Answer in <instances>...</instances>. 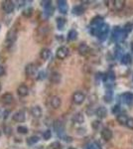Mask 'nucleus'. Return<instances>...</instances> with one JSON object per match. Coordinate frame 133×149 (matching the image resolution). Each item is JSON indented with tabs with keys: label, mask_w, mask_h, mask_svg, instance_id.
<instances>
[{
	"label": "nucleus",
	"mask_w": 133,
	"mask_h": 149,
	"mask_svg": "<svg viewBox=\"0 0 133 149\" xmlns=\"http://www.w3.org/2000/svg\"><path fill=\"white\" fill-rule=\"evenodd\" d=\"M108 32H109V26L108 24L103 23L100 27H91V33L93 36H96L100 41H104L108 36Z\"/></svg>",
	"instance_id": "1"
},
{
	"label": "nucleus",
	"mask_w": 133,
	"mask_h": 149,
	"mask_svg": "<svg viewBox=\"0 0 133 149\" xmlns=\"http://www.w3.org/2000/svg\"><path fill=\"white\" fill-rule=\"evenodd\" d=\"M127 34L124 32V30L121 29L119 26L117 27H114L112 30V33H111V39L114 42H120V41H123L126 38Z\"/></svg>",
	"instance_id": "2"
},
{
	"label": "nucleus",
	"mask_w": 133,
	"mask_h": 149,
	"mask_svg": "<svg viewBox=\"0 0 133 149\" xmlns=\"http://www.w3.org/2000/svg\"><path fill=\"white\" fill-rule=\"evenodd\" d=\"M17 39V32L14 29H11V30L8 31L6 35V40H5V47L6 48H11L14 45L15 41Z\"/></svg>",
	"instance_id": "3"
},
{
	"label": "nucleus",
	"mask_w": 133,
	"mask_h": 149,
	"mask_svg": "<svg viewBox=\"0 0 133 149\" xmlns=\"http://www.w3.org/2000/svg\"><path fill=\"white\" fill-rule=\"evenodd\" d=\"M1 7L5 13L10 14L14 11V9H15V4H14V2L11 1V0H4V1L1 2Z\"/></svg>",
	"instance_id": "4"
},
{
	"label": "nucleus",
	"mask_w": 133,
	"mask_h": 149,
	"mask_svg": "<svg viewBox=\"0 0 133 149\" xmlns=\"http://www.w3.org/2000/svg\"><path fill=\"white\" fill-rule=\"evenodd\" d=\"M69 54H70L69 48L66 46H62V47L58 48L57 52H56V57L59 60H64L69 56Z\"/></svg>",
	"instance_id": "5"
},
{
	"label": "nucleus",
	"mask_w": 133,
	"mask_h": 149,
	"mask_svg": "<svg viewBox=\"0 0 133 149\" xmlns=\"http://www.w3.org/2000/svg\"><path fill=\"white\" fill-rule=\"evenodd\" d=\"M54 129L57 132V134L60 137H63L65 133V124L61 120H55L54 121Z\"/></svg>",
	"instance_id": "6"
},
{
	"label": "nucleus",
	"mask_w": 133,
	"mask_h": 149,
	"mask_svg": "<svg viewBox=\"0 0 133 149\" xmlns=\"http://www.w3.org/2000/svg\"><path fill=\"white\" fill-rule=\"evenodd\" d=\"M86 100V95L83 92H76L72 95V102L76 104H81Z\"/></svg>",
	"instance_id": "7"
},
{
	"label": "nucleus",
	"mask_w": 133,
	"mask_h": 149,
	"mask_svg": "<svg viewBox=\"0 0 133 149\" xmlns=\"http://www.w3.org/2000/svg\"><path fill=\"white\" fill-rule=\"evenodd\" d=\"M25 72L28 77H35L38 74V68L35 64H29L26 66Z\"/></svg>",
	"instance_id": "8"
},
{
	"label": "nucleus",
	"mask_w": 133,
	"mask_h": 149,
	"mask_svg": "<svg viewBox=\"0 0 133 149\" xmlns=\"http://www.w3.org/2000/svg\"><path fill=\"white\" fill-rule=\"evenodd\" d=\"M103 81L105 83V85L107 86H113L115 81V76L114 73L112 71H109L108 73H106L104 76H103Z\"/></svg>",
	"instance_id": "9"
},
{
	"label": "nucleus",
	"mask_w": 133,
	"mask_h": 149,
	"mask_svg": "<svg viewBox=\"0 0 133 149\" xmlns=\"http://www.w3.org/2000/svg\"><path fill=\"white\" fill-rule=\"evenodd\" d=\"M30 113L34 118H40L43 114V111H42V109H41L39 105H34V107H31Z\"/></svg>",
	"instance_id": "10"
},
{
	"label": "nucleus",
	"mask_w": 133,
	"mask_h": 149,
	"mask_svg": "<svg viewBox=\"0 0 133 149\" xmlns=\"http://www.w3.org/2000/svg\"><path fill=\"white\" fill-rule=\"evenodd\" d=\"M121 100L123 103L130 105L133 102V93L130 92H126L121 95Z\"/></svg>",
	"instance_id": "11"
},
{
	"label": "nucleus",
	"mask_w": 133,
	"mask_h": 149,
	"mask_svg": "<svg viewBox=\"0 0 133 149\" xmlns=\"http://www.w3.org/2000/svg\"><path fill=\"white\" fill-rule=\"evenodd\" d=\"M12 119L16 122H24L26 120L25 112L22 111V110H19V111L15 112V113L12 115Z\"/></svg>",
	"instance_id": "12"
},
{
	"label": "nucleus",
	"mask_w": 133,
	"mask_h": 149,
	"mask_svg": "<svg viewBox=\"0 0 133 149\" xmlns=\"http://www.w3.org/2000/svg\"><path fill=\"white\" fill-rule=\"evenodd\" d=\"M50 104L54 109H57L62 105V100L57 95H54L50 98Z\"/></svg>",
	"instance_id": "13"
},
{
	"label": "nucleus",
	"mask_w": 133,
	"mask_h": 149,
	"mask_svg": "<svg viewBox=\"0 0 133 149\" xmlns=\"http://www.w3.org/2000/svg\"><path fill=\"white\" fill-rule=\"evenodd\" d=\"M58 4V8H59V11L61 12L62 14H66L68 10H69V5H68V2L65 1V0H59L57 2Z\"/></svg>",
	"instance_id": "14"
},
{
	"label": "nucleus",
	"mask_w": 133,
	"mask_h": 149,
	"mask_svg": "<svg viewBox=\"0 0 133 149\" xmlns=\"http://www.w3.org/2000/svg\"><path fill=\"white\" fill-rule=\"evenodd\" d=\"M17 93H18L19 97H27L29 95V88L27 86L25 85H21L18 86V88H17Z\"/></svg>",
	"instance_id": "15"
},
{
	"label": "nucleus",
	"mask_w": 133,
	"mask_h": 149,
	"mask_svg": "<svg viewBox=\"0 0 133 149\" xmlns=\"http://www.w3.org/2000/svg\"><path fill=\"white\" fill-rule=\"evenodd\" d=\"M101 137L104 140H110L112 138V131H111V129H109L108 127L102 128V130H101Z\"/></svg>",
	"instance_id": "16"
},
{
	"label": "nucleus",
	"mask_w": 133,
	"mask_h": 149,
	"mask_svg": "<svg viewBox=\"0 0 133 149\" xmlns=\"http://www.w3.org/2000/svg\"><path fill=\"white\" fill-rule=\"evenodd\" d=\"M1 100H2V102L5 103V104H10L11 102H13L14 97L11 93H6L1 97Z\"/></svg>",
	"instance_id": "17"
},
{
	"label": "nucleus",
	"mask_w": 133,
	"mask_h": 149,
	"mask_svg": "<svg viewBox=\"0 0 133 149\" xmlns=\"http://www.w3.org/2000/svg\"><path fill=\"white\" fill-rule=\"evenodd\" d=\"M52 56V53H51V50L48 49V48H44V49L41 50L40 52V58L44 61H47V60L50 59V57Z\"/></svg>",
	"instance_id": "18"
},
{
	"label": "nucleus",
	"mask_w": 133,
	"mask_h": 149,
	"mask_svg": "<svg viewBox=\"0 0 133 149\" xmlns=\"http://www.w3.org/2000/svg\"><path fill=\"white\" fill-rule=\"evenodd\" d=\"M72 121L77 124H81L84 122V116L81 112H77V113L74 114L72 116Z\"/></svg>",
	"instance_id": "19"
},
{
	"label": "nucleus",
	"mask_w": 133,
	"mask_h": 149,
	"mask_svg": "<svg viewBox=\"0 0 133 149\" xmlns=\"http://www.w3.org/2000/svg\"><path fill=\"white\" fill-rule=\"evenodd\" d=\"M95 114L98 118H104V117L107 115V109H105L104 107H97V109L95 110Z\"/></svg>",
	"instance_id": "20"
},
{
	"label": "nucleus",
	"mask_w": 133,
	"mask_h": 149,
	"mask_svg": "<svg viewBox=\"0 0 133 149\" xmlns=\"http://www.w3.org/2000/svg\"><path fill=\"white\" fill-rule=\"evenodd\" d=\"M103 23H104L103 22V17H101V16H95L91 22L93 27H100Z\"/></svg>",
	"instance_id": "21"
},
{
	"label": "nucleus",
	"mask_w": 133,
	"mask_h": 149,
	"mask_svg": "<svg viewBox=\"0 0 133 149\" xmlns=\"http://www.w3.org/2000/svg\"><path fill=\"white\" fill-rule=\"evenodd\" d=\"M78 51H79V53L81 55L86 56V55L89 52V47L86 44V43H81V44L79 45V48H78Z\"/></svg>",
	"instance_id": "22"
},
{
	"label": "nucleus",
	"mask_w": 133,
	"mask_h": 149,
	"mask_svg": "<svg viewBox=\"0 0 133 149\" xmlns=\"http://www.w3.org/2000/svg\"><path fill=\"white\" fill-rule=\"evenodd\" d=\"M61 74L58 73V72H54V73H52L50 77V81H52L53 84H59L60 81H61Z\"/></svg>",
	"instance_id": "23"
},
{
	"label": "nucleus",
	"mask_w": 133,
	"mask_h": 149,
	"mask_svg": "<svg viewBox=\"0 0 133 149\" xmlns=\"http://www.w3.org/2000/svg\"><path fill=\"white\" fill-rule=\"evenodd\" d=\"M84 11H86V8H84L83 5H77L72 8V14L77 16H79V15H81V14H84Z\"/></svg>",
	"instance_id": "24"
},
{
	"label": "nucleus",
	"mask_w": 133,
	"mask_h": 149,
	"mask_svg": "<svg viewBox=\"0 0 133 149\" xmlns=\"http://www.w3.org/2000/svg\"><path fill=\"white\" fill-rule=\"evenodd\" d=\"M56 22H57L58 29H59V30H63V29L65 28V25H66L67 21H66V19L63 17H58L56 19Z\"/></svg>",
	"instance_id": "25"
},
{
	"label": "nucleus",
	"mask_w": 133,
	"mask_h": 149,
	"mask_svg": "<svg viewBox=\"0 0 133 149\" xmlns=\"http://www.w3.org/2000/svg\"><path fill=\"white\" fill-rule=\"evenodd\" d=\"M128 118H129V117H128L127 114H125V113H119V114H117V117H116L117 121L119 122L120 124H126Z\"/></svg>",
	"instance_id": "26"
},
{
	"label": "nucleus",
	"mask_w": 133,
	"mask_h": 149,
	"mask_svg": "<svg viewBox=\"0 0 133 149\" xmlns=\"http://www.w3.org/2000/svg\"><path fill=\"white\" fill-rule=\"evenodd\" d=\"M78 31L75 30V29H72V30L69 31V33H68V39L70 41H75L77 40V38H78Z\"/></svg>",
	"instance_id": "27"
},
{
	"label": "nucleus",
	"mask_w": 133,
	"mask_h": 149,
	"mask_svg": "<svg viewBox=\"0 0 133 149\" xmlns=\"http://www.w3.org/2000/svg\"><path fill=\"white\" fill-rule=\"evenodd\" d=\"M132 63L131 56L129 54H125L124 56L121 58V64L122 65H130Z\"/></svg>",
	"instance_id": "28"
},
{
	"label": "nucleus",
	"mask_w": 133,
	"mask_h": 149,
	"mask_svg": "<svg viewBox=\"0 0 133 149\" xmlns=\"http://www.w3.org/2000/svg\"><path fill=\"white\" fill-rule=\"evenodd\" d=\"M124 5L125 1H123V0H116V1H114V8L118 11L122 10L124 8Z\"/></svg>",
	"instance_id": "29"
},
{
	"label": "nucleus",
	"mask_w": 133,
	"mask_h": 149,
	"mask_svg": "<svg viewBox=\"0 0 133 149\" xmlns=\"http://www.w3.org/2000/svg\"><path fill=\"white\" fill-rule=\"evenodd\" d=\"M44 9H45V13L47 14L48 16H52L53 14H54L55 9H54V6L52 5V3H50L49 5L45 6Z\"/></svg>",
	"instance_id": "30"
},
{
	"label": "nucleus",
	"mask_w": 133,
	"mask_h": 149,
	"mask_svg": "<svg viewBox=\"0 0 133 149\" xmlns=\"http://www.w3.org/2000/svg\"><path fill=\"white\" fill-rule=\"evenodd\" d=\"M33 12H34V9L32 8V7H28L27 9H24L23 10L22 15L26 18H30L31 16L33 15Z\"/></svg>",
	"instance_id": "31"
},
{
	"label": "nucleus",
	"mask_w": 133,
	"mask_h": 149,
	"mask_svg": "<svg viewBox=\"0 0 133 149\" xmlns=\"http://www.w3.org/2000/svg\"><path fill=\"white\" fill-rule=\"evenodd\" d=\"M39 141V137L38 136H35V135H33V136H30L29 138H27V144H29V145H34V144H36Z\"/></svg>",
	"instance_id": "32"
},
{
	"label": "nucleus",
	"mask_w": 133,
	"mask_h": 149,
	"mask_svg": "<svg viewBox=\"0 0 133 149\" xmlns=\"http://www.w3.org/2000/svg\"><path fill=\"white\" fill-rule=\"evenodd\" d=\"M124 53H123V50L121 49L120 47H116L115 48V57L117 58V59H119V60H121V58L124 56Z\"/></svg>",
	"instance_id": "33"
},
{
	"label": "nucleus",
	"mask_w": 133,
	"mask_h": 149,
	"mask_svg": "<svg viewBox=\"0 0 133 149\" xmlns=\"http://www.w3.org/2000/svg\"><path fill=\"white\" fill-rule=\"evenodd\" d=\"M86 149H101L100 145L95 141H93V142L88 143V146H86Z\"/></svg>",
	"instance_id": "34"
},
{
	"label": "nucleus",
	"mask_w": 133,
	"mask_h": 149,
	"mask_svg": "<svg viewBox=\"0 0 133 149\" xmlns=\"http://www.w3.org/2000/svg\"><path fill=\"white\" fill-rule=\"evenodd\" d=\"M17 131H18L19 133H21V134H27L29 132L27 127L23 126V125H19L18 127H17Z\"/></svg>",
	"instance_id": "35"
},
{
	"label": "nucleus",
	"mask_w": 133,
	"mask_h": 149,
	"mask_svg": "<svg viewBox=\"0 0 133 149\" xmlns=\"http://www.w3.org/2000/svg\"><path fill=\"white\" fill-rule=\"evenodd\" d=\"M132 29H133V25H132V23H126L125 24V26H124V32L126 33V34H129L130 32L132 31Z\"/></svg>",
	"instance_id": "36"
},
{
	"label": "nucleus",
	"mask_w": 133,
	"mask_h": 149,
	"mask_svg": "<svg viewBox=\"0 0 133 149\" xmlns=\"http://www.w3.org/2000/svg\"><path fill=\"white\" fill-rule=\"evenodd\" d=\"M52 137V131L50 130V129H47L46 131H44V133H43V138L45 139V140H49Z\"/></svg>",
	"instance_id": "37"
},
{
	"label": "nucleus",
	"mask_w": 133,
	"mask_h": 149,
	"mask_svg": "<svg viewBox=\"0 0 133 149\" xmlns=\"http://www.w3.org/2000/svg\"><path fill=\"white\" fill-rule=\"evenodd\" d=\"M50 147H51V149H61L62 145H61V143H60L59 141H55V142L51 143Z\"/></svg>",
	"instance_id": "38"
},
{
	"label": "nucleus",
	"mask_w": 133,
	"mask_h": 149,
	"mask_svg": "<svg viewBox=\"0 0 133 149\" xmlns=\"http://www.w3.org/2000/svg\"><path fill=\"white\" fill-rule=\"evenodd\" d=\"M119 111H120V107L118 104H115L114 107L111 109V112H112L113 114H116V113L119 114Z\"/></svg>",
	"instance_id": "39"
},
{
	"label": "nucleus",
	"mask_w": 133,
	"mask_h": 149,
	"mask_svg": "<svg viewBox=\"0 0 133 149\" xmlns=\"http://www.w3.org/2000/svg\"><path fill=\"white\" fill-rule=\"evenodd\" d=\"M46 78V73L44 71H41L38 73V77H37V80H39V81H42V80H44V79Z\"/></svg>",
	"instance_id": "40"
},
{
	"label": "nucleus",
	"mask_w": 133,
	"mask_h": 149,
	"mask_svg": "<svg viewBox=\"0 0 133 149\" xmlns=\"http://www.w3.org/2000/svg\"><path fill=\"white\" fill-rule=\"evenodd\" d=\"M91 125H93V129H98L101 126V122L98 121V120H94L93 122V124H91Z\"/></svg>",
	"instance_id": "41"
},
{
	"label": "nucleus",
	"mask_w": 133,
	"mask_h": 149,
	"mask_svg": "<svg viewBox=\"0 0 133 149\" xmlns=\"http://www.w3.org/2000/svg\"><path fill=\"white\" fill-rule=\"evenodd\" d=\"M4 133H5L7 136L11 135V134H12V128H11V127H9V126L4 127Z\"/></svg>",
	"instance_id": "42"
},
{
	"label": "nucleus",
	"mask_w": 133,
	"mask_h": 149,
	"mask_svg": "<svg viewBox=\"0 0 133 149\" xmlns=\"http://www.w3.org/2000/svg\"><path fill=\"white\" fill-rule=\"evenodd\" d=\"M128 128H133V118L131 117V118H128V120H127V122H126V124H125Z\"/></svg>",
	"instance_id": "43"
},
{
	"label": "nucleus",
	"mask_w": 133,
	"mask_h": 149,
	"mask_svg": "<svg viewBox=\"0 0 133 149\" xmlns=\"http://www.w3.org/2000/svg\"><path fill=\"white\" fill-rule=\"evenodd\" d=\"M50 3H52V1H49V0H47V1H42L41 2V4H42V6H47V5H49Z\"/></svg>",
	"instance_id": "44"
},
{
	"label": "nucleus",
	"mask_w": 133,
	"mask_h": 149,
	"mask_svg": "<svg viewBox=\"0 0 133 149\" xmlns=\"http://www.w3.org/2000/svg\"><path fill=\"white\" fill-rule=\"evenodd\" d=\"M4 73H5V69H4L3 66H1V65H0V76L4 74Z\"/></svg>",
	"instance_id": "45"
},
{
	"label": "nucleus",
	"mask_w": 133,
	"mask_h": 149,
	"mask_svg": "<svg viewBox=\"0 0 133 149\" xmlns=\"http://www.w3.org/2000/svg\"><path fill=\"white\" fill-rule=\"evenodd\" d=\"M8 114H9L8 110H5V111H3V117H4V118H7V117H8Z\"/></svg>",
	"instance_id": "46"
},
{
	"label": "nucleus",
	"mask_w": 133,
	"mask_h": 149,
	"mask_svg": "<svg viewBox=\"0 0 133 149\" xmlns=\"http://www.w3.org/2000/svg\"><path fill=\"white\" fill-rule=\"evenodd\" d=\"M65 140H66V141H69V142H71V141H72V137H67V136H65Z\"/></svg>",
	"instance_id": "47"
},
{
	"label": "nucleus",
	"mask_w": 133,
	"mask_h": 149,
	"mask_svg": "<svg viewBox=\"0 0 133 149\" xmlns=\"http://www.w3.org/2000/svg\"><path fill=\"white\" fill-rule=\"evenodd\" d=\"M3 115V113H2V111H1V109H0V118H1V116Z\"/></svg>",
	"instance_id": "48"
},
{
	"label": "nucleus",
	"mask_w": 133,
	"mask_h": 149,
	"mask_svg": "<svg viewBox=\"0 0 133 149\" xmlns=\"http://www.w3.org/2000/svg\"><path fill=\"white\" fill-rule=\"evenodd\" d=\"M131 51H132V53H133V43H132V45H131Z\"/></svg>",
	"instance_id": "49"
},
{
	"label": "nucleus",
	"mask_w": 133,
	"mask_h": 149,
	"mask_svg": "<svg viewBox=\"0 0 133 149\" xmlns=\"http://www.w3.org/2000/svg\"><path fill=\"white\" fill-rule=\"evenodd\" d=\"M68 149H76V148H74V147H69Z\"/></svg>",
	"instance_id": "50"
},
{
	"label": "nucleus",
	"mask_w": 133,
	"mask_h": 149,
	"mask_svg": "<svg viewBox=\"0 0 133 149\" xmlns=\"http://www.w3.org/2000/svg\"><path fill=\"white\" fill-rule=\"evenodd\" d=\"M1 88H2V86H1V84H0V92H1Z\"/></svg>",
	"instance_id": "51"
},
{
	"label": "nucleus",
	"mask_w": 133,
	"mask_h": 149,
	"mask_svg": "<svg viewBox=\"0 0 133 149\" xmlns=\"http://www.w3.org/2000/svg\"><path fill=\"white\" fill-rule=\"evenodd\" d=\"M0 135H1V131H0Z\"/></svg>",
	"instance_id": "52"
},
{
	"label": "nucleus",
	"mask_w": 133,
	"mask_h": 149,
	"mask_svg": "<svg viewBox=\"0 0 133 149\" xmlns=\"http://www.w3.org/2000/svg\"><path fill=\"white\" fill-rule=\"evenodd\" d=\"M0 28H1V25H0Z\"/></svg>",
	"instance_id": "53"
}]
</instances>
